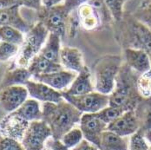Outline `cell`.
Returning a JSON list of instances; mask_svg holds the SVG:
<instances>
[{
    "instance_id": "1",
    "label": "cell",
    "mask_w": 151,
    "mask_h": 150,
    "mask_svg": "<svg viewBox=\"0 0 151 150\" xmlns=\"http://www.w3.org/2000/svg\"><path fill=\"white\" fill-rule=\"evenodd\" d=\"M42 120L50 127L52 139L61 140L62 137L80 123L83 112L63 99L59 103H44Z\"/></svg>"
},
{
    "instance_id": "2",
    "label": "cell",
    "mask_w": 151,
    "mask_h": 150,
    "mask_svg": "<svg viewBox=\"0 0 151 150\" xmlns=\"http://www.w3.org/2000/svg\"><path fill=\"white\" fill-rule=\"evenodd\" d=\"M136 72L127 63L122 64L116 79L114 90L109 95V105L123 109L135 110L142 99L136 89Z\"/></svg>"
},
{
    "instance_id": "3",
    "label": "cell",
    "mask_w": 151,
    "mask_h": 150,
    "mask_svg": "<svg viewBox=\"0 0 151 150\" xmlns=\"http://www.w3.org/2000/svg\"><path fill=\"white\" fill-rule=\"evenodd\" d=\"M120 37L126 48L142 50L151 57V29L133 15H123L119 23Z\"/></svg>"
},
{
    "instance_id": "4",
    "label": "cell",
    "mask_w": 151,
    "mask_h": 150,
    "mask_svg": "<svg viewBox=\"0 0 151 150\" xmlns=\"http://www.w3.org/2000/svg\"><path fill=\"white\" fill-rule=\"evenodd\" d=\"M122 65L118 55H105L97 59L93 65L95 89L97 92L109 95L116 85V79Z\"/></svg>"
},
{
    "instance_id": "5",
    "label": "cell",
    "mask_w": 151,
    "mask_h": 150,
    "mask_svg": "<svg viewBox=\"0 0 151 150\" xmlns=\"http://www.w3.org/2000/svg\"><path fill=\"white\" fill-rule=\"evenodd\" d=\"M50 32L39 21L31 26L30 30L25 33L24 43L19 48L17 57L16 60L17 66L27 68L37 55L39 54L41 49L45 44Z\"/></svg>"
},
{
    "instance_id": "6",
    "label": "cell",
    "mask_w": 151,
    "mask_h": 150,
    "mask_svg": "<svg viewBox=\"0 0 151 150\" xmlns=\"http://www.w3.org/2000/svg\"><path fill=\"white\" fill-rule=\"evenodd\" d=\"M37 20L41 22L50 33L57 34L63 39L66 36L70 13L66 11L63 3L51 6H44L41 11L37 12Z\"/></svg>"
},
{
    "instance_id": "7",
    "label": "cell",
    "mask_w": 151,
    "mask_h": 150,
    "mask_svg": "<svg viewBox=\"0 0 151 150\" xmlns=\"http://www.w3.org/2000/svg\"><path fill=\"white\" fill-rule=\"evenodd\" d=\"M61 92L63 99L71 103L83 113H97L109 106V95H104L97 91H92L91 93L82 95H71L63 91Z\"/></svg>"
},
{
    "instance_id": "8",
    "label": "cell",
    "mask_w": 151,
    "mask_h": 150,
    "mask_svg": "<svg viewBox=\"0 0 151 150\" xmlns=\"http://www.w3.org/2000/svg\"><path fill=\"white\" fill-rule=\"evenodd\" d=\"M50 137L52 133L45 121H34L30 122L21 143L25 150H44L45 141Z\"/></svg>"
},
{
    "instance_id": "9",
    "label": "cell",
    "mask_w": 151,
    "mask_h": 150,
    "mask_svg": "<svg viewBox=\"0 0 151 150\" xmlns=\"http://www.w3.org/2000/svg\"><path fill=\"white\" fill-rule=\"evenodd\" d=\"M107 126L108 124L101 120L96 113H83L80 120V128L83 138L98 149L101 144V137L107 130Z\"/></svg>"
},
{
    "instance_id": "10",
    "label": "cell",
    "mask_w": 151,
    "mask_h": 150,
    "mask_svg": "<svg viewBox=\"0 0 151 150\" xmlns=\"http://www.w3.org/2000/svg\"><path fill=\"white\" fill-rule=\"evenodd\" d=\"M29 125L28 121L24 120L13 111L0 121V135L21 142Z\"/></svg>"
},
{
    "instance_id": "11",
    "label": "cell",
    "mask_w": 151,
    "mask_h": 150,
    "mask_svg": "<svg viewBox=\"0 0 151 150\" xmlns=\"http://www.w3.org/2000/svg\"><path fill=\"white\" fill-rule=\"evenodd\" d=\"M28 95L26 87L22 85L4 88L0 90V105L8 113H12L27 100Z\"/></svg>"
},
{
    "instance_id": "12",
    "label": "cell",
    "mask_w": 151,
    "mask_h": 150,
    "mask_svg": "<svg viewBox=\"0 0 151 150\" xmlns=\"http://www.w3.org/2000/svg\"><path fill=\"white\" fill-rule=\"evenodd\" d=\"M76 72L70 70H61L49 74H39L32 75L33 80L45 83L46 85L58 91H64L71 85L76 76Z\"/></svg>"
},
{
    "instance_id": "13",
    "label": "cell",
    "mask_w": 151,
    "mask_h": 150,
    "mask_svg": "<svg viewBox=\"0 0 151 150\" xmlns=\"http://www.w3.org/2000/svg\"><path fill=\"white\" fill-rule=\"evenodd\" d=\"M24 86L33 99L43 103H59L63 99L61 91L54 90L45 83L29 80L25 83Z\"/></svg>"
},
{
    "instance_id": "14",
    "label": "cell",
    "mask_w": 151,
    "mask_h": 150,
    "mask_svg": "<svg viewBox=\"0 0 151 150\" xmlns=\"http://www.w3.org/2000/svg\"><path fill=\"white\" fill-rule=\"evenodd\" d=\"M107 130L112 131L122 137H127L139 130V122L135 110L124 112L117 119L107 126Z\"/></svg>"
},
{
    "instance_id": "15",
    "label": "cell",
    "mask_w": 151,
    "mask_h": 150,
    "mask_svg": "<svg viewBox=\"0 0 151 150\" xmlns=\"http://www.w3.org/2000/svg\"><path fill=\"white\" fill-rule=\"evenodd\" d=\"M126 63L136 73L142 74L151 69L150 56L142 50L126 48L124 49Z\"/></svg>"
},
{
    "instance_id": "16",
    "label": "cell",
    "mask_w": 151,
    "mask_h": 150,
    "mask_svg": "<svg viewBox=\"0 0 151 150\" xmlns=\"http://www.w3.org/2000/svg\"><path fill=\"white\" fill-rule=\"evenodd\" d=\"M60 63L63 67L76 73L81 72L85 67L83 56L81 50L77 48L70 46L61 48Z\"/></svg>"
},
{
    "instance_id": "17",
    "label": "cell",
    "mask_w": 151,
    "mask_h": 150,
    "mask_svg": "<svg viewBox=\"0 0 151 150\" xmlns=\"http://www.w3.org/2000/svg\"><path fill=\"white\" fill-rule=\"evenodd\" d=\"M21 6L16 5L13 7L0 10V27L4 25H10L22 31L24 34L27 33L31 28L20 14Z\"/></svg>"
},
{
    "instance_id": "18",
    "label": "cell",
    "mask_w": 151,
    "mask_h": 150,
    "mask_svg": "<svg viewBox=\"0 0 151 150\" xmlns=\"http://www.w3.org/2000/svg\"><path fill=\"white\" fill-rule=\"evenodd\" d=\"M94 89L95 86L91 81V70L85 66L81 72L77 73L71 85L63 92L71 95H82L94 91Z\"/></svg>"
},
{
    "instance_id": "19",
    "label": "cell",
    "mask_w": 151,
    "mask_h": 150,
    "mask_svg": "<svg viewBox=\"0 0 151 150\" xmlns=\"http://www.w3.org/2000/svg\"><path fill=\"white\" fill-rule=\"evenodd\" d=\"M79 24L86 30H94L103 26L102 21L97 12L88 3L82 4L76 9Z\"/></svg>"
},
{
    "instance_id": "20",
    "label": "cell",
    "mask_w": 151,
    "mask_h": 150,
    "mask_svg": "<svg viewBox=\"0 0 151 150\" xmlns=\"http://www.w3.org/2000/svg\"><path fill=\"white\" fill-rule=\"evenodd\" d=\"M32 75L29 71L28 68L17 66L6 70L3 79L0 83V90L16 85H24L29 81Z\"/></svg>"
},
{
    "instance_id": "21",
    "label": "cell",
    "mask_w": 151,
    "mask_h": 150,
    "mask_svg": "<svg viewBox=\"0 0 151 150\" xmlns=\"http://www.w3.org/2000/svg\"><path fill=\"white\" fill-rule=\"evenodd\" d=\"M27 68L32 75L49 74L61 71L63 70V67L61 63L51 62L40 55H37L30 61V64Z\"/></svg>"
},
{
    "instance_id": "22",
    "label": "cell",
    "mask_w": 151,
    "mask_h": 150,
    "mask_svg": "<svg viewBox=\"0 0 151 150\" xmlns=\"http://www.w3.org/2000/svg\"><path fill=\"white\" fill-rule=\"evenodd\" d=\"M129 140L112 131L105 130L101 137L99 150H129Z\"/></svg>"
},
{
    "instance_id": "23",
    "label": "cell",
    "mask_w": 151,
    "mask_h": 150,
    "mask_svg": "<svg viewBox=\"0 0 151 150\" xmlns=\"http://www.w3.org/2000/svg\"><path fill=\"white\" fill-rule=\"evenodd\" d=\"M136 117L139 122V132L143 135L151 131V97L142 99L135 108Z\"/></svg>"
},
{
    "instance_id": "24",
    "label": "cell",
    "mask_w": 151,
    "mask_h": 150,
    "mask_svg": "<svg viewBox=\"0 0 151 150\" xmlns=\"http://www.w3.org/2000/svg\"><path fill=\"white\" fill-rule=\"evenodd\" d=\"M61 39L62 38L58 35L50 33L45 44L41 49L38 55L51 62L60 63Z\"/></svg>"
},
{
    "instance_id": "25",
    "label": "cell",
    "mask_w": 151,
    "mask_h": 150,
    "mask_svg": "<svg viewBox=\"0 0 151 150\" xmlns=\"http://www.w3.org/2000/svg\"><path fill=\"white\" fill-rule=\"evenodd\" d=\"M15 112L24 120L29 122L34 121L42 120L43 113L40 108V104L36 99H27Z\"/></svg>"
},
{
    "instance_id": "26",
    "label": "cell",
    "mask_w": 151,
    "mask_h": 150,
    "mask_svg": "<svg viewBox=\"0 0 151 150\" xmlns=\"http://www.w3.org/2000/svg\"><path fill=\"white\" fill-rule=\"evenodd\" d=\"M24 40V33L19 30L10 25H4L0 27V41L21 46Z\"/></svg>"
},
{
    "instance_id": "27",
    "label": "cell",
    "mask_w": 151,
    "mask_h": 150,
    "mask_svg": "<svg viewBox=\"0 0 151 150\" xmlns=\"http://www.w3.org/2000/svg\"><path fill=\"white\" fill-rule=\"evenodd\" d=\"M88 4L93 7V9L99 15L103 26L110 25L115 22L104 0H89Z\"/></svg>"
},
{
    "instance_id": "28",
    "label": "cell",
    "mask_w": 151,
    "mask_h": 150,
    "mask_svg": "<svg viewBox=\"0 0 151 150\" xmlns=\"http://www.w3.org/2000/svg\"><path fill=\"white\" fill-rule=\"evenodd\" d=\"M136 89L142 98L151 97V69L137 76Z\"/></svg>"
},
{
    "instance_id": "29",
    "label": "cell",
    "mask_w": 151,
    "mask_h": 150,
    "mask_svg": "<svg viewBox=\"0 0 151 150\" xmlns=\"http://www.w3.org/2000/svg\"><path fill=\"white\" fill-rule=\"evenodd\" d=\"M83 135L81 128H73L69 132H67L61 139V141L70 149H74L83 140Z\"/></svg>"
},
{
    "instance_id": "30",
    "label": "cell",
    "mask_w": 151,
    "mask_h": 150,
    "mask_svg": "<svg viewBox=\"0 0 151 150\" xmlns=\"http://www.w3.org/2000/svg\"><path fill=\"white\" fill-rule=\"evenodd\" d=\"M125 111L123 109H122L120 108H116V107H112V106H107L104 108H103L102 110L98 111L96 114V116L104 121L107 124H109L110 122L114 121L116 119H117L119 116H121L124 113Z\"/></svg>"
},
{
    "instance_id": "31",
    "label": "cell",
    "mask_w": 151,
    "mask_h": 150,
    "mask_svg": "<svg viewBox=\"0 0 151 150\" xmlns=\"http://www.w3.org/2000/svg\"><path fill=\"white\" fill-rule=\"evenodd\" d=\"M132 15L151 29V0L143 2Z\"/></svg>"
},
{
    "instance_id": "32",
    "label": "cell",
    "mask_w": 151,
    "mask_h": 150,
    "mask_svg": "<svg viewBox=\"0 0 151 150\" xmlns=\"http://www.w3.org/2000/svg\"><path fill=\"white\" fill-rule=\"evenodd\" d=\"M126 1L127 0H104L106 5L109 8L116 23H119L123 17V6Z\"/></svg>"
},
{
    "instance_id": "33",
    "label": "cell",
    "mask_w": 151,
    "mask_h": 150,
    "mask_svg": "<svg viewBox=\"0 0 151 150\" xmlns=\"http://www.w3.org/2000/svg\"><path fill=\"white\" fill-rule=\"evenodd\" d=\"M19 46L0 41V62L9 60L17 55Z\"/></svg>"
},
{
    "instance_id": "34",
    "label": "cell",
    "mask_w": 151,
    "mask_h": 150,
    "mask_svg": "<svg viewBox=\"0 0 151 150\" xmlns=\"http://www.w3.org/2000/svg\"><path fill=\"white\" fill-rule=\"evenodd\" d=\"M129 150H150V147L147 144L145 136L142 133L137 131L130 136Z\"/></svg>"
},
{
    "instance_id": "35",
    "label": "cell",
    "mask_w": 151,
    "mask_h": 150,
    "mask_svg": "<svg viewBox=\"0 0 151 150\" xmlns=\"http://www.w3.org/2000/svg\"><path fill=\"white\" fill-rule=\"evenodd\" d=\"M0 150H25L20 141L0 135Z\"/></svg>"
},
{
    "instance_id": "36",
    "label": "cell",
    "mask_w": 151,
    "mask_h": 150,
    "mask_svg": "<svg viewBox=\"0 0 151 150\" xmlns=\"http://www.w3.org/2000/svg\"><path fill=\"white\" fill-rule=\"evenodd\" d=\"M89 0H64L63 4L66 11L70 14L74 10H76L82 4L88 3Z\"/></svg>"
},
{
    "instance_id": "37",
    "label": "cell",
    "mask_w": 151,
    "mask_h": 150,
    "mask_svg": "<svg viewBox=\"0 0 151 150\" xmlns=\"http://www.w3.org/2000/svg\"><path fill=\"white\" fill-rule=\"evenodd\" d=\"M22 6L33 9L37 12L42 10L44 4L42 0H22Z\"/></svg>"
},
{
    "instance_id": "38",
    "label": "cell",
    "mask_w": 151,
    "mask_h": 150,
    "mask_svg": "<svg viewBox=\"0 0 151 150\" xmlns=\"http://www.w3.org/2000/svg\"><path fill=\"white\" fill-rule=\"evenodd\" d=\"M48 145L50 146V150H70L69 148H67L61 140H54L51 139L48 141Z\"/></svg>"
},
{
    "instance_id": "39",
    "label": "cell",
    "mask_w": 151,
    "mask_h": 150,
    "mask_svg": "<svg viewBox=\"0 0 151 150\" xmlns=\"http://www.w3.org/2000/svg\"><path fill=\"white\" fill-rule=\"evenodd\" d=\"M16 5L22 6V0H0V10L8 9Z\"/></svg>"
},
{
    "instance_id": "40",
    "label": "cell",
    "mask_w": 151,
    "mask_h": 150,
    "mask_svg": "<svg viewBox=\"0 0 151 150\" xmlns=\"http://www.w3.org/2000/svg\"><path fill=\"white\" fill-rule=\"evenodd\" d=\"M71 150H99L96 146H94L93 144H91V142H89L88 141H86L85 139H83L80 144H78L76 147Z\"/></svg>"
},
{
    "instance_id": "41",
    "label": "cell",
    "mask_w": 151,
    "mask_h": 150,
    "mask_svg": "<svg viewBox=\"0 0 151 150\" xmlns=\"http://www.w3.org/2000/svg\"><path fill=\"white\" fill-rule=\"evenodd\" d=\"M42 1H43L44 6L49 8V7H51V6H54V5L63 3L64 0H42Z\"/></svg>"
},
{
    "instance_id": "42",
    "label": "cell",
    "mask_w": 151,
    "mask_h": 150,
    "mask_svg": "<svg viewBox=\"0 0 151 150\" xmlns=\"http://www.w3.org/2000/svg\"><path fill=\"white\" fill-rule=\"evenodd\" d=\"M144 136H145V139L148 140V141L150 143L151 145V131H148L144 134Z\"/></svg>"
},
{
    "instance_id": "43",
    "label": "cell",
    "mask_w": 151,
    "mask_h": 150,
    "mask_svg": "<svg viewBox=\"0 0 151 150\" xmlns=\"http://www.w3.org/2000/svg\"><path fill=\"white\" fill-rule=\"evenodd\" d=\"M44 150H49V149H45H45Z\"/></svg>"
},
{
    "instance_id": "44",
    "label": "cell",
    "mask_w": 151,
    "mask_h": 150,
    "mask_svg": "<svg viewBox=\"0 0 151 150\" xmlns=\"http://www.w3.org/2000/svg\"><path fill=\"white\" fill-rule=\"evenodd\" d=\"M150 150H151V146H150Z\"/></svg>"
}]
</instances>
